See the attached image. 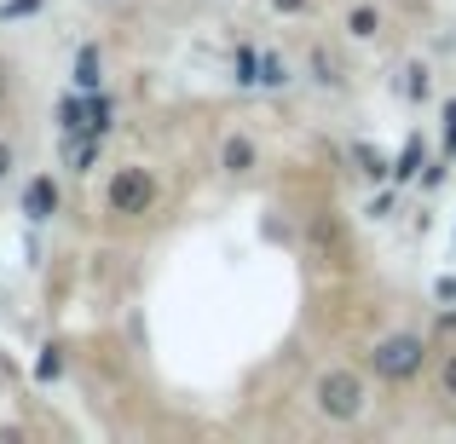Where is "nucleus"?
Returning a JSON list of instances; mask_svg holds the SVG:
<instances>
[{
  "instance_id": "nucleus-1",
  "label": "nucleus",
  "mask_w": 456,
  "mask_h": 444,
  "mask_svg": "<svg viewBox=\"0 0 456 444\" xmlns=\"http://www.w3.org/2000/svg\"><path fill=\"white\" fill-rule=\"evenodd\" d=\"M312 410L323 416V422H358V416L370 410V387L358 369H323L318 381H312Z\"/></svg>"
},
{
  "instance_id": "nucleus-2",
  "label": "nucleus",
  "mask_w": 456,
  "mask_h": 444,
  "mask_svg": "<svg viewBox=\"0 0 456 444\" xmlns=\"http://www.w3.org/2000/svg\"><path fill=\"white\" fill-rule=\"evenodd\" d=\"M156 174L151 167H139V162H127V167H116L110 179H104V214H116V220H145V214L156 208Z\"/></svg>"
},
{
  "instance_id": "nucleus-3",
  "label": "nucleus",
  "mask_w": 456,
  "mask_h": 444,
  "mask_svg": "<svg viewBox=\"0 0 456 444\" xmlns=\"http://www.w3.org/2000/svg\"><path fill=\"white\" fill-rule=\"evenodd\" d=\"M422 364H428V341H422V335H411V329L381 335V341L370 346V369H376L381 381H393V387L416 381V375H422Z\"/></svg>"
},
{
  "instance_id": "nucleus-4",
  "label": "nucleus",
  "mask_w": 456,
  "mask_h": 444,
  "mask_svg": "<svg viewBox=\"0 0 456 444\" xmlns=\"http://www.w3.org/2000/svg\"><path fill=\"white\" fill-rule=\"evenodd\" d=\"M18 208H23V220H29V225H46V220H53L58 208H64V185H58L53 174H35L29 185H23Z\"/></svg>"
},
{
  "instance_id": "nucleus-5",
  "label": "nucleus",
  "mask_w": 456,
  "mask_h": 444,
  "mask_svg": "<svg viewBox=\"0 0 456 444\" xmlns=\"http://www.w3.org/2000/svg\"><path fill=\"white\" fill-rule=\"evenodd\" d=\"M220 167H225L232 179L255 174V167H260V145H255L248 133H225V139H220Z\"/></svg>"
},
{
  "instance_id": "nucleus-6",
  "label": "nucleus",
  "mask_w": 456,
  "mask_h": 444,
  "mask_svg": "<svg viewBox=\"0 0 456 444\" xmlns=\"http://www.w3.org/2000/svg\"><path fill=\"white\" fill-rule=\"evenodd\" d=\"M87 99V127L81 133H93V139H110V127H116V99L104 87H93V93H81Z\"/></svg>"
},
{
  "instance_id": "nucleus-7",
  "label": "nucleus",
  "mask_w": 456,
  "mask_h": 444,
  "mask_svg": "<svg viewBox=\"0 0 456 444\" xmlns=\"http://www.w3.org/2000/svg\"><path fill=\"white\" fill-rule=\"evenodd\" d=\"M69 81H76V93H93V87H104V52H99L93 41L76 52V69H69Z\"/></svg>"
},
{
  "instance_id": "nucleus-8",
  "label": "nucleus",
  "mask_w": 456,
  "mask_h": 444,
  "mask_svg": "<svg viewBox=\"0 0 456 444\" xmlns=\"http://www.w3.org/2000/svg\"><path fill=\"white\" fill-rule=\"evenodd\" d=\"M422 162H428V145H422V133H411V139H404V150L393 156V185H411V179H422Z\"/></svg>"
},
{
  "instance_id": "nucleus-9",
  "label": "nucleus",
  "mask_w": 456,
  "mask_h": 444,
  "mask_svg": "<svg viewBox=\"0 0 456 444\" xmlns=\"http://www.w3.org/2000/svg\"><path fill=\"white\" fill-rule=\"evenodd\" d=\"M346 35H353V41H376L381 35V6H370V0L346 6Z\"/></svg>"
},
{
  "instance_id": "nucleus-10",
  "label": "nucleus",
  "mask_w": 456,
  "mask_h": 444,
  "mask_svg": "<svg viewBox=\"0 0 456 444\" xmlns=\"http://www.w3.org/2000/svg\"><path fill=\"white\" fill-rule=\"evenodd\" d=\"M353 167H358L364 179H376V185H381V179H393V162H387V156H381L376 145H364V139L353 145Z\"/></svg>"
},
{
  "instance_id": "nucleus-11",
  "label": "nucleus",
  "mask_w": 456,
  "mask_h": 444,
  "mask_svg": "<svg viewBox=\"0 0 456 444\" xmlns=\"http://www.w3.org/2000/svg\"><path fill=\"white\" fill-rule=\"evenodd\" d=\"M81 127H87V99H81V93L58 99V133H64V139H81Z\"/></svg>"
},
{
  "instance_id": "nucleus-12",
  "label": "nucleus",
  "mask_w": 456,
  "mask_h": 444,
  "mask_svg": "<svg viewBox=\"0 0 456 444\" xmlns=\"http://www.w3.org/2000/svg\"><path fill=\"white\" fill-rule=\"evenodd\" d=\"M99 156H104V139H93V133L69 139V174H93V167H99Z\"/></svg>"
},
{
  "instance_id": "nucleus-13",
  "label": "nucleus",
  "mask_w": 456,
  "mask_h": 444,
  "mask_svg": "<svg viewBox=\"0 0 456 444\" xmlns=\"http://www.w3.org/2000/svg\"><path fill=\"white\" fill-rule=\"evenodd\" d=\"M399 93L411 104H422L428 93H434V76H428V64H404V81H399Z\"/></svg>"
},
{
  "instance_id": "nucleus-14",
  "label": "nucleus",
  "mask_w": 456,
  "mask_h": 444,
  "mask_svg": "<svg viewBox=\"0 0 456 444\" xmlns=\"http://www.w3.org/2000/svg\"><path fill=\"white\" fill-rule=\"evenodd\" d=\"M232 76H237V87H260V52H255V46H237Z\"/></svg>"
},
{
  "instance_id": "nucleus-15",
  "label": "nucleus",
  "mask_w": 456,
  "mask_h": 444,
  "mask_svg": "<svg viewBox=\"0 0 456 444\" xmlns=\"http://www.w3.org/2000/svg\"><path fill=\"white\" fill-rule=\"evenodd\" d=\"M289 64H283L278 52H260V87H289Z\"/></svg>"
},
{
  "instance_id": "nucleus-16",
  "label": "nucleus",
  "mask_w": 456,
  "mask_h": 444,
  "mask_svg": "<svg viewBox=\"0 0 456 444\" xmlns=\"http://www.w3.org/2000/svg\"><path fill=\"white\" fill-rule=\"evenodd\" d=\"M58 375H64V352H58V346H41V358H35V381L46 387V381H58Z\"/></svg>"
},
{
  "instance_id": "nucleus-17",
  "label": "nucleus",
  "mask_w": 456,
  "mask_h": 444,
  "mask_svg": "<svg viewBox=\"0 0 456 444\" xmlns=\"http://www.w3.org/2000/svg\"><path fill=\"white\" fill-rule=\"evenodd\" d=\"M306 64H312V81H318V87H341V69H335L330 52H312Z\"/></svg>"
},
{
  "instance_id": "nucleus-18",
  "label": "nucleus",
  "mask_w": 456,
  "mask_h": 444,
  "mask_svg": "<svg viewBox=\"0 0 456 444\" xmlns=\"http://www.w3.org/2000/svg\"><path fill=\"white\" fill-rule=\"evenodd\" d=\"M439 399L456 404V352H445V364H439Z\"/></svg>"
},
{
  "instance_id": "nucleus-19",
  "label": "nucleus",
  "mask_w": 456,
  "mask_h": 444,
  "mask_svg": "<svg viewBox=\"0 0 456 444\" xmlns=\"http://www.w3.org/2000/svg\"><path fill=\"white\" fill-rule=\"evenodd\" d=\"M456 156V99H445V162Z\"/></svg>"
},
{
  "instance_id": "nucleus-20",
  "label": "nucleus",
  "mask_w": 456,
  "mask_h": 444,
  "mask_svg": "<svg viewBox=\"0 0 456 444\" xmlns=\"http://www.w3.org/2000/svg\"><path fill=\"white\" fill-rule=\"evenodd\" d=\"M266 6H272V12H283V18H301L312 0H266Z\"/></svg>"
},
{
  "instance_id": "nucleus-21",
  "label": "nucleus",
  "mask_w": 456,
  "mask_h": 444,
  "mask_svg": "<svg viewBox=\"0 0 456 444\" xmlns=\"http://www.w3.org/2000/svg\"><path fill=\"white\" fill-rule=\"evenodd\" d=\"M12 167H18V150H12L6 139H0V185H6V179H12Z\"/></svg>"
},
{
  "instance_id": "nucleus-22",
  "label": "nucleus",
  "mask_w": 456,
  "mask_h": 444,
  "mask_svg": "<svg viewBox=\"0 0 456 444\" xmlns=\"http://www.w3.org/2000/svg\"><path fill=\"white\" fill-rule=\"evenodd\" d=\"M434 300H439V306H445V300H456V278H439V283H434Z\"/></svg>"
},
{
  "instance_id": "nucleus-23",
  "label": "nucleus",
  "mask_w": 456,
  "mask_h": 444,
  "mask_svg": "<svg viewBox=\"0 0 456 444\" xmlns=\"http://www.w3.org/2000/svg\"><path fill=\"white\" fill-rule=\"evenodd\" d=\"M370 214H376V220H387V214H393V190H381V197L370 202Z\"/></svg>"
},
{
  "instance_id": "nucleus-24",
  "label": "nucleus",
  "mask_w": 456,
  "mask_h": 444,
  "mask_svg": "<svg viewBox=\"0 0 456 444\" xmlns=\"http://www.w3.org/2000/svg\"><path fill=\"white\" fill-rule=\"evenodd\" d=\"M35 6H41V0H12V6H6V18H18V12H35Z\"/></svg>"
},
{
  "instance_id": "nucleus-25",
  "label": "nucleus",
  "mask_w": 456,
  "mask_h": 444,
  "mask_svg": "<svg viewBox=\"0 0 456 444\" xmlns=\"http://www.w3.org/2000/svg\"><path fill=\"white\" fill-rule=\"evenodd\" d=\"M439 329H456V311H445V306H439Z\"/></svg>"
}]
</instances>
